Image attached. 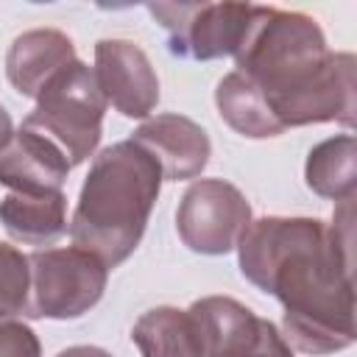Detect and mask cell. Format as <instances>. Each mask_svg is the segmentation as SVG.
<instances>
[{
    "label": "cell",
    "mask_w": 357,
    "mask_h": 357,
    "mask_svg": "<svg viewBox=\"0 0 357 357\" xmlns=\"http://www.w3.org/2000/svg\"><path fill=\"white\" fill-rule=\"evenodd\" d=\"M240 273L284 307L282 337L312 357L354 343L351 201L335 223L268 215L251 220L237 243Z\"/></svg>",
    "instance_id": "cell-1"
},
{
    "label": "cell",
    "mask_w": 357,
    "mask_h": 357,
    "mask_svg": "<svg viewBox=\"0 0 357 357\" xmlns=\"http://www.w3.org/2000/svg\"><path fill=\"white\" fill-rule=\"evenodd\" d=\"M234 64L265 95L282 128L312 123L354 126L357 61L351 53H332L310 14L254 6Z\"/></svg>",
    "instance_id": "cell-2"
},
{
    "label": "cell",
    "mask_w": 357,
    "mask_h": 357,
    "mask_svg": "<svg viewBox=\"0 0 357 357\" xmlns=\"http://www.w3.org/2000/svg\"><path fill=\"white\" fill-rule=\"evenodd\" d=\"M159 162L134 139L103 148L78 195L70 237L106 268L126 262L139 245L162 190Z\"/></svg>",
    "instance_id": "cell-3"
},
{
    "label": "cell",
    "mask_w": 357,
    "mask_h": 357,
    "mask_svg": "<svg viewBox=\"0 0 357 357\" xmlns=\"http://www.w3.org/2000/svg\"><path fill=\"white\" fill-rule=\"evenodd\" d=\"M106 106L95 70L75 59L45 84L36 98V109L22 120V126L56 142L75 167L95 153L103 134Z\"/></svg>",
    "instance_id": "cell-4"
},
{
    "label": "cell",
    "mask_w": 357,
    "mask_h": 357,
    "mask_svg": "<svg viewBox=\"0 0 357 357\" xmlns=\"http://www.w3.org/2000/svg\"><path fill=\"white\" fill-rule=\"evenodd\" d=\"M31 265V318L73 321L89 312L106 290L109 268L78 245L45 248L28 257Z\"/></svg>",
    "instance_id": "cell-5"
},
{
    "label": "cell",
    "mask_w": 357,
    "mask_h": 357,
    "mask_svg": "<svg viewBox=\"0 0 357 357\" xmlns=\"http://www.w3.org/2000/svg\"><path fill=\"white\" fill-rule=\"evenodd\" d=\"M148 11L167 31L173 56L212 61L234 56L248 31L251 3H151Z\"/></svg>",
    "instance_id": "cell-6"
},
{
    "label": "cell",
    "mask_w": 357,
    "mask_h": 357,
    "mask_svg": "<svg viewBox=\"0 0 357 357\" xmlns=\"http://www.w3.org/2000/svg\"><path fill=\"white\" fill-rule=\"evenodd\" d=\"M251 223V204L223 178H201L187 187L176 209L181 243L206 257H220L237 248Z\"/></svg>",
    "instance_id": "cell-7"
},
{
    "label": "cell",
    "mask_w": 357,
    "mask_h": 357,
    "mask_svg": "<svg viewBox=\"0 0 357 357\" xmlns=\"http://www.w3.org/2000/svg\"><path fill=\"white\" fill-rule=\"evenodd\" d=\"M198 326L204 357H293L273 321L229 296H206L187 310Z\"/></svg>",
    "instance_id": "cell-8"
},
{
    "label": "cell",
    "mask_w": 357,
    "mask_h": 357,
    "mask_svg": "<svg viewBox=\"0 0 357 357\" xmlns=\"http://www.w3.org/2000/svg\"><path fill=\"white\" fill-rule=\"evenodd\" d=\"M98 86L123 117L142 120L159 103V78L151 59L131 39H100L95 45Z\"/></svg>",
    "instance_id": "cell-9"
},
{
    "label": "cell",
    "mask_w": 357,
    "mask_h": 357,
    "mask_svg": "<svg viewBox=\"0 0 357 357\" xmlns=\"http://www.w3.org/2000/svg\"><path fill=\"white\" fill-rule=\"evenodd\" d=\"M131 139L142 145L162 167L165 181H184L204 173L212 156L206 131L184 114H156L145 120Z\"/></svg>",
    "instance_id": "cell-10"
},
{
    "label": "cell",
    "mask_w": 357,
    "mask_h": 357,
    "mask_svg": "<svg viewBox=\"0 0 357 357\" xmlns=\"http://www.w3.org/2000/svg\"><path fill=\"white\" fill-rule=\"evenodd\" d=\"M70 167L56 142L25 126L0 148V184L11 192H56Z\"/></svg>",
    "instance_id": "cell-11"
},
{
    "label": "cell",
    "mask_w": 357,
    "mask_h": 357,
    "mask_svg": "<svg viewBox=\"0 0 357 357\" xmlns=\"http://www.w3.org/2000/svg\"><path fill=\"white\" fill-rule=\"evenodd\" d=\"M75 61V45L56 28H33L20 33L6 53V75L25 98H39L45 84Z\"/></svg>",
    "instance_id": "cell-12"
},
{
    "label": "cell",
    "mask_w": 357,
    "mask_h": 357,
    "mask_svg": "<svg viewBox=\"0 0 357 357\" xmlns=\"http://www.w3.org/2000/svg\"><path fill=\"white\" fill-rule=\"evenodd\" d=\"M0 223L22 245H53L67 231V198L56 192H8L0 201Z\"/></svg>",
    "instance_id": "cell-13"
},
{
    "label": "cell",
    "mask_w": 357,
    "mask_h": 357,
    "mask_svg": "<svg viewBox=\"0 0 357 357\" xmlns=\"http://www.w3.org/2000/svg\"><path fill=\"white\" fill-rule=\"evenodd\" d=\"M131 340L142 357H204L192 315L178 307H153L142 312L131 329Z\"/></svg>",
    "instance_id": "cell-14"
},
{
    "label": "cell",
    "mask_w": 357,
    "mask_h": 357,
    "mask_svg": "<svg viewBox=\"0 0 357 357\" xmlns=\"http://www.w3.org/2000/svg\"><path fill=\"white\" fill-rule=\"evenodd\" d=\"M307 187L329 201H354L357 190V142L351 134H337L318 142L304 165Z\"/></svg>",
    "instance_id": "cell-15"
},
{
    "label": "cell",
    "mask_w": 357,
    "mask_h": 357,
    "mask_svg": "<svg viewBox=\"0 0 357 357\" xmlns=\"http://www.w3.org/2000/svg\"><path fill=\"white\" fill-rule=\"evenodd\" d=\"M215 106H218L220 117L237 134H243L248 139H268V137H279L284 131L279 126V120L273 117L265 95L237 70L218 81Z\"/></svg>",
    "instance_id": "cell-16"
},
{
    "label": "cell",
    "mask_w": 357,
    "mask_h": 357,
    "mask_svg": "<svg viewBox=\"0 0 357 357\" xmlns=\"http://www.w3.org/2000/svg\"><path fill=\"white\" fill-rule=\"evenodd\" d=\"M31 265L28 257L0 240V318L28 315Z\"/></svg>",
    "instance_id": "cell-17"
},
{
    "label": "cell",
    "mask_w": 357,
    "mask_h": 357,
    "mask_svg": "<svg viewBox=\"0 0 357 357\" xmlns=\"http://www.w3.org/2000/svg\"><path fill=\"white\" fill-rule=\"evenodd\" d=\"M0 357H42V343L28 324L0 318Z\"/></svg>",
    "instance_id": "cell-18"
},
{
    "label": "cell",
    "mask_w": 357,
    "mask_h": 357,
    "mask_svg": "<svg viewBox=\"0 0 357 357\" xmlns=\"http://www.w3.org/2000/svg\"><path fill=\"white\" fill-rule=\"evenodd\" d=\"M56 357H112V354L98 349V346H70V349L59 351Z\"/></svg>",
    "instance_id": "cell-19"
},
{
    "label": "cell",
    "mask_w": 357,
    "mask_h": 357,
    "mask_svg": "<svg viewBox=\"0 0 357 357\" xmlns=\"http://www.w3.org/2000/svg\"><path fill=\"white\" fill-rule=\"evenodd\" d=\"M11 137H14V123H11L8 112H6V106L0 103V148H3Z\"/></svg>",
    "instance_id": "cell-20"
}]
</instances>
